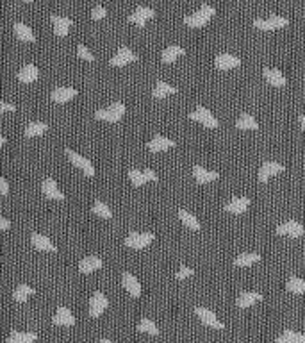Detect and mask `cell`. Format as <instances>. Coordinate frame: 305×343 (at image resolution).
Instances as JSON below:
<instances>
[{
	"mask_svg": "<svg viewBox=\"0 0 305 343\" xmlns=\"http://www.w3.org/2000/svg\"><path fill=\"white\" fill-rule=\"evenodd\" d=\"M31 241H32V245L37 248V250H43V252H55V250H58V248H55V245L52 243V241L48 240L47 236L37 234V232H34Z\"/></svg>",
	"mask_w": 305,
	"mask_h": 343,
	"instance_id": "cb8c5ba5",
	"label": "cell"
},
{
	"mask_svg": "<svg viewBox=\"0 0 305 343\" xmlns=\"http://www.w3.org/2000/svg\"><path fill=\"white\" fill-rule=\"evenodd\" d=\"M66 156H68V159L71 161V165H73L75 168H79V170L84 172V175H88V177L95 175V167H93L91 161H89L88 157H84V156H81V154L73 152L71 149H66Z\"/></svg>",
	"mask_w": 305,
	"mask_h": 343,
	"instance_id": "277c9868",
	"label": "cell"
},
{
	"mask_svg": "<svg viewBox=\"0 0 305 343\" xmlns=\"http://www.w3.org/2000/svg\"><path fill=\"white\" fill-rule=\"evenodd\" d=\"M107 306H109L107 297H105L102 292H95V295H93L91 300H89V315H91L93 318H99L102 313L107 309Z\"/></svg>",
	"mask_w": 305,
	"mask_h": 343,
	"instance_id": "52a82bcc",
	"label": "cell"
},
{
	"mask_svg": "<svg viewBox=\"0 0 305 343\" xmlns=\"http://www.w3.org/2000/svg\"><path fill=\"white\" fill-rule=\"evenodd\" d=\"M259 259H261V256L259 254H254V252H248V254H241L237 256V258L234 259V265L236 266H252L255 265V263H259Z\"/></svg>",
	"mask_w": 305,
	"mask_h": 343,
	"instance_id": "836d02e7",
	"label": "cell"
},
{
	"mask_svg": "<svg viewBox=\"0 0 305 343\" xmlns=\"http://www.w3.org/2000/svg\"><path fill=\"white\" fill-rule=\"evenodd\" d=\"M122 282H123V288L129 292L130 297H134V299H138V297H141V284H139V281L134 277L132 274L125 272L122 277Z\"/></svg>",
	"mask_w": 305,
	"mask_h": 343,
	"instance_id": "9a60e30c",
	"label": "cell"
},
{
	"mask_svg": "<svg viewBox=\"0 0 305 343\" xmlns=\"http://www.w3.org/2000/svg\"><path fill=\"white\" fill-rule=\"evenodd\" d=\"M284 170H285V168L282 167V165L275 163V161H266V163L261 167V170H259L257 179H259V183H266L270 177L277 175V173H282Z\"/></svg>",
	"mask_w": 305,
	"mask_h": 343,
	"instance_id": "7c38bea8",
	"label": "cell"
},
{
	"mask_svg": "<svg viewBox=\"0 0 305 343\" xmlns=\"http://www.w3.org/2000/svg\"><path fill=\"white\" fill-rule=\"evenodd\" d=\"M300 125H302V129H305V115H300Z\"/></svg>",
	"mask_w": 305,
	"mask_h": 343,
	"instance_id": "681fc988",
	"label": "cell"
},
{
	"mask_svg": "<svg viewBox=\"0 0 305 343\" xmlns=\"http://www.w3.org/2000/svg\"><path fill=\"white\" fill-rule=\"evenodd\" d=\"M195 313H197V316L200 318V322L203 323V326H207V327H213V329H225V326L223 323L218 320V316L214 315L211 309H207V308H197L195 309Z\"/></svg>",
	"mask_w": 305,
	"mask_h": 343,
	"instance_id": "ba28073f",
	"label": "cell"
},
{
	"mask_svg": "<svg viewBox=\"0 0 305 343\" xmlns=\"http://www.w3.org/2000/svg\"><path fill=\"white\" fill-rule=\"evenodd\" d=\"M189 118L195 120V122H198V123H202V125L207 127V129H218V127H220V122H218V120L214 118L213 113H211L209 109L202 107V105H200V107H197L193 113H191Z\"/></svg>",
	"mask_w": 305,
	"mask_h": 343,
	"instance_id": "3957f363",
	"label": "cell"
},
{
	"mask_svg": "<svg viewBox=\"0 0 305 343\" xmlns=\"http://www.w3.org/2000/svg\"><path fill=\"white\" fill-rule=\"evenodd\" d=\"M173 147H175V141H171V139H168L164 136H156L148 141V150L154 154L164 152V150H169V149H173Z\"/></svg>",
	"mask_w": 305,
	"mask_h": 343,
	"instance_id": "2e32d148",
	"label": "cell"
},
{
	"mask_svg": "<svg viewBox=\"0 0 305 343\" xmlns=\"http://www.w3.org/2000/svg\"><path fill=\"white\" fill-rule=\"evenodd\" d=\"M236 127L237 129H241V131H255V129H259V123L254 116L244 113V115H241L239 118H237Z\"/></svg>",
	"mask_w": 305,
	"mask_h": 343,
	"instance_id": "f546056e",
	"label": "cell"
},
{
	"mask_svg": "<svg viewBox=\"0 0 305 343\" xmlns=\"http://www.w3.org/2000/svg\"><path fill=\"white\" fill-rule=\"evenodd\" d=\"M0 195H2V197L9 195V186H7V180L4 179V177H0Z\"/></svg>",
	"mask_w": 305,
	"mask_h": 343,
	"instance_id": "f6af8a7d",
	"label": "cell"
},
{
	"mask_svg": "<svg viewBox=\"0 0 305 343\" xmlns=\"http://www.w3.org/2000/svg\"><path fill=\"white\" fill-rule=\"evenodd\" d=\"M195 272L191 268H187V266H182V268L179 270V272L175 274V277L177 279H186V277H191V275H193Z\"/></svg>",
	"mask_w": 305,
	"mask_h": 343,
	"instance_id": "ee69618b",
	"label": "cell"
},
{
	"mask_svg": "<svg viewBox=\"0 0 305 343\" xmlns=\"http://www.w3.org/2000/svg\"><path fill=\"white\" fill-rule=\"evenodd\" d=\"M13 29H14V34H16L18 40L25 41V43H34V41H36V36H34L32 29H29L27 25L22 24V22H16Z\"/></svg>",
	"mask_w": 305,
	"mask_h": 343,
	"instance_id": "484cf974",
	"label": "cell"
},
{
	"mask_svg": "<svg viewBox=\"0 0 305 343\" xmlns=\"http://www.w3.org/2000/svg\"><path fill=\"white\" fill-rule=\"evenodd\" d=\"M99 343H115V341H111V340H105V338H104V340H100Z\"/></svg>",
	"mask_w": 305,
	"mask_h": 343,
	"instance_id": "f907efd6",
	"label": "cell"
},
{
	"mask_svg": "<svg viewBox=\"0 0 305 343\" xmlns=\"http://www.w3.org/2000/svg\"><path fill=\"white\" fill-rule=\"evenodd\" d=\"M248 206H250V201H248L246 197H237V198H232V201L225 206V211L232 214H243L244 211L248 209Z\"/></svg>",
	"mask_w": 305,
	"mask_h": 343,
	"instance_id": "ffe728a7",
	"label": "cell"
},
{
	"mask_svg": "<svg viewBox=\"0 0 305 343\" xmlns=\"http://www.w3.org/2000/svg\"><path fill=\"white\" fill-rule=\"evenodd\" d=\"M134 61H138V56H136L129 47H122L118 50V54H116L115 58H111V61L109 63H111L112 66H125V65H129V63H134Z\"/></svg>",
	"mask_w": 305,
	"mask_h": 343,
	"instance_id": "8fae6325",
	"label": "cell"
},
{
	"mask_svg": "<svg viewBox=\"0 0 305 343\" xmlns=\"http://www.w3.org/2000/svg\"><path fill=\"white\" fill-rule=\"evenodd\" d=\"M16 77H18V81L20 82L31 84V82H34L37 77H40V70H37V66H34V65H25L24 68L18 71Z\"/></svg>",
	"mask_w": 305,
	"mask_h": 343,
	"instance_id": "603a6c76",
	"label": "cell"
},
{
	"mask_svg": "<svg viewBox=\"0 0 305 343\" xmlns=\"http://www.w3.org/2000/svg\"><path fill=\"white\" fill-rule=\"evenodd\" d=\"M52 24H54V32L59 38H65L68 32H70L71 27V20L66 16H59V14H52Z\"/></svg>",
	"mask_w": 305,
	"mask_h": 343,
	"instance_id": "e0dca14e",
	"label": "cell"
},
{
	"mask_svg": "<svg viewBox=\"0 0 305 343\" xmlns=\"http://www.w3.org/2000/svg\"><path fill=\"white\" fill-rule=\"evenodd\" d=\"M22 2H32V0H22Z\"/></svg>",
	"mask_w": 305,
	"mask_h": 343,
	"instance_id": "816d5d0a",
	"label": "cell"
},
{
	"mask_svg": "<svg viewBox=\"0 0 305 343\" xmlns=\"http://www.w3.org/2000/svg\"><path fill=\"white\" fill-rule=\"evenodd\" d=\"M41 190H43V195L50 201H65V193L58 188V183L54 179H45L43 184H41Z\"/></svg>",
	"mask_w": 305,
	"mask_h": 343,
	"instance_id": "30bf717a",
	"label": "cell"
},
{
	"mask_svg": "<svg viewBox=\"0 0 305 343\" xmlns=\"http://www.w3.org/2000/svg\"><path fill=\"white\" fill-rule=\"evenodd\" d=\"M241 65V59L236 58L232 54H220L214 58V66L218 70H231V68H237Z\"/></svg>",
	"mask_w": 305,
	"mask_h": 343,
	"instance_id": "5bb4252c",
	"label": "cell"
},
{
	"mask_svg": "<svg viewBox=\"0 0 305 343\" xmlns=\"http://www.w3.org/2000/svg\"><path fill=\"white\" fill-rule=\"evenodd\" d=\"M154 16H156V11L150 9V7L139 6L138 9H136L134 13L129 16V22H132V24L139 25V27H145L146 22H148L150 18H154Z\"/></svg>",
	"mask_w": 305,
	"mask_h": 343,
	"instance_id": "9c48e42d",
	"label": "cell"
},
{
	"mask_svg": "<svg viewBox=\"0 0 305 343\" xmlns=\"http://www.w3.org/2000/svg\"><path fill=\"white\" fill-rule=\"evenodd\" d=\"M52 322L55 323V326H61V327H71L75 326V316L71 315V311L65 306L58 308V311H55V315L52 316Z\"/></svg>",
	"mask_w": 305,
	"mask_h": 343,
	"instance_id": "4fadbf2b",
	"label": "cell"
},
{
	"mask_svg": "<svg viewBox=\"0 0 305 343\" xmlns=\"http://www.w3.org/2000/svg\"><path fill=\"white\" fill-rule=\"evenodd\" d=\"M173 93H177L175 86L168 84V82H164V81H157L156 88H154V92H152V97L157 100H163V99H166L168 95H173Z\"/></svg>",
	"mask_w": 305,
	"mask_h": 343,
	"instance_id": "7402d4cb",
	"label": "cell"
},
{
	"mask_svg": "<svg viewBox=\"0 0 305 343\" xmlns=\"http://www.w3.org/2000/svg\"><path fill=\"white\" fill-rule=\"evenodd\" d=\"M125 115V104L123 102H112L111 105L104 109H99L95 113V116L99 120H104V122H120Z\"/></svg>",
	"mask_w": 305,
	"mask_h": 343,
	"instance_id": "7a4b0ae2",
	"label": "cell"
},
{
	"mask_svg": "<svg viewBox=\"0 0 305 343\" xmlns=\"http://www.w3.org/2000/svg\"><path fill=\"white\" fill-rule=\"evenodd\" d=\"M239 343H243V341H239Z\"/></svg>",
	"mask_w": 305,
	"mask_h": 343,
	"instance_id": "f5cc1de1",
	"label": "cell"
},
{
	"mask_svg": "<svg viewBox=\"0 0 305 343\" xmlns=\"http://www.w3.org/2000/svg\"><path fill=\"white\" fill-rule=\"evenodd\" d=\"M186 54V50H184L180 45H169V47H166L163 50V63H173L175 59H179L180 56H184Z\"/></svg>",
	"mask_w": 305,
	"mask_h": 343,
	"instance_id": "83f0119b",
	"label": "cell"
},
{
	"mask_svg": "<svg viewBox=\"0 0 305 343\" xmlns=\"http://www.w3.org/2000/svg\"><path fill=\"white\" fill-rule=\"evenodd\" d=\"M102 266V259L97 258V256H89V258H84L81 263H79V272L82 274H91L95 270H99Z\"/></svg>",
	"mask_w": 305,
	"mask_h": 343,
	"instance_id": "d4e9b609",
	"label": "cell"
},
{
	"mask_svg": "<svg viewBox=\"0 0 305 343\" xmlns=\"http://www.w3.org/2000/svg\"><path fill=\"white\" fill-rule=\"evenodd\" d=\"M48 129L47 123L43 122H31L27 127H25V136L27 138H34V136H41V134H45Z\"/></svg>",
	"mask_w": 305,
	"mask_h": 343,
	"instance_id": "d6a6232c",
	"label": "cell"
},
{
	"mask_svg": "<svg viewBox=\"0 0 305 343\" xmlns=\"http://www.w3.org/2000/svg\"><path fill=\"white\" fill-rule=\"evenodd\" d=\"M259 300H262V295L257 292H243L239 297H237V306L241 309H246L254 304H257Z\"/></svg>",
	"mask_w": 305,
	"mask_h": 343,
	"instance_id": "44dd1931",
	"label": "cell"
},
{
	"mask_svg": "<svg viewBox=\"0 0 305 343\" xmlns=\"http://www.w3.org/2000/svg\"><path fill=\"white\" fill-rule=\"evenodd\" d=\"M277 232L280 236H289V238H300V236H303L305 229L303 225L300 224V222L296 220H288L285 224H280L277 227Z\"/></svg>",
	"mask_w": 305,
	"mask_h": 343,
	"instance_id": "8992f818",
	"label": "cell"
},
{
	"mask_svg": "<svg viewBox=\"0 0 305 343\" xmlns=\"http://www.w3.org/2000/svg\"><path fill=\"white\" fill-rule=\"evenodd\" d=\"M270 20H271V24H273V27H275V29L288 27V24H289V20H288V18L280 16V14H271V16H270Z\"/></svg>",
	"mask_w": 305,
	"mask_h": 343,
	"instance_id": "60d3db41",
	"label": "cell"
},
{
	"mask_svg": "<svg viewBox=\"0 0 305 343\" xmlns=\"http://www.w3.org/2000/svg\"><path fill=\"white\" fill-rule=\"evenodd\" d=\"M138 331H141V333H146V334H152V336H157V334H159V329H157V326L150 318H143L141 322H139V326H138Z\"/></svg>",
	"mask_w": 305,
	"mask_h": 343,
	"instance_id": "8d00e7d4",
	"label": "cell"
},
{
	"mask_svg": "<svg viewBox=\"0 0 305 343\" xmlns=\"http://www.w3.org/2000/svg\"><path fill=\"white\" fill-rule=\"evenodd\" d=\"M143 175H145L146 183H148V180H157V173L154 172V170H150V168H146V170H143Z\"/></svg>",
	"mask_w": 305,
	"mask_h": 343,
	"instance_id": "7dc6e473",
	"label": "cell"
},
{
	"mask_svg": "<svg viewBox=\"0 0 305 343\" xmlns=\"http://www.w3.org/2000/svg\"><path fill=\"white\" fill-rule=\"evenodd\" d=\"M193 175L198 184H209V183H213V180H216L218 177H220V173L205 170V168L200 167V165H197V167L193 168Z\"/></svg>",
	"mask_w": 305,
	"mask_h": 343,
	"instance_id": "d6986e66",
	"label": "cell"
},
{
	"mask_svg": "<svg viewBox=\"0 0 305 343\" xmlns=\"http://www.w3.org/2000/svg\"><path fill=\"white\" fill-rule=\"evenodd\" d=\"M37 340L36 333H22V331H13L7 338V343H34Z\"/></svg>",
	"mask_w": 305,
	"mask_h": 343,
	"instance_id": "f1b7e54d",
	"label": "cell"
},
{
	"mask_svg": "<svg viewBox=\"0 0 305 343\" xmlns=\"http://www.w3.org/2000/svg\"><path fill=\"white\" fill-rule=\"evenodd\" d=\"M214 14H216V11H214L213 6H209V4H202L200 9H198L197 13L184 18V24L189 25V27H193V29H200L203 25L209 24V20L214 16Z\"/></svg>",
	"mask_w": 305,
	"mask_h": 343,
	"instance_id": "6da1fadb",
	"label": "cell"
},
{
	"mask_svg": "<svg viewBox=\"0 0 305 343\" xmlns=\"http://www.w3.org/2000/svg\"><path fill=\"white\" fill-rule=\"evenodd\" d=\"M179 218L182 220V224L186 225L187 229H191V231H200V222H198L191 213H187L186 209L179 211Z\"/></svg>",
	"mask_w": 305,
	"mask_h": 343,
	"instance_id": "1f68e13d",
	"label": "cell"
},
{
	"mask_svg": "<svg viewBox=\"0 0 305 343\" xmlns=\"http://www.w3.org/2000/svg\"><path fill=\"white\" fill-rule=\"evenodd\" d=\"M105 14H107V11H105V7H102V6L93 7V11H91L93 20H102V18H105Z\"/></svg>",
	"mask_w": 305,
	"mask_h": 343,
	"instance_id": "7bdbcfd3",
	"label": "cell"
},
{
	"mask_svg": "<svg viewBox=\"0 0 305 343\" xmlns=\"http://www.w3.org/2000/svg\"><path fill=\"white\" fill-rule=\"evenodd\" d=\"M77 52H79V58H82V59H86V61H95V58H93V54L91 52L86 48V45H79V48H77Z\"/></svg>",
	"mask_w": 305,
	"mask_h": 343,
	"instance_id": "b9f144b4",
	"label": "cell"
},
{
	"mask_svg": "<svg viewBox=\"0 0 305 343\" xmlns=\"http://www.w3.org/2000/svg\"><path fill=\"white\" fill-rule=\"evenodd\" d=\"M154 238H156V236H154L152 232H130V234L125 238V245L129 248L141 250V248L148 247V245L154 241Z\"/></svg>",
	"mask_w": 305,
	"mask_h": 343,
	"instance_id": "5b68a950",
	"label": "cell"
},
{
	"mask_svg": "<svg viewBox=\"0 0 305 343\" xmlns=\"http://www.w3.org/2000/svg\"><path fill=\"white\" fill-rule=\"evenodd\" d=\"M129 179H130V183L134 184V186H143V184H146V179H145V175H143V172H139V170H136V168H132V170H129Z\"/></svg>",
	"mask_w": 305,
	"mask_h": 343,
	"instance_id": "f35d334b",
	"label": "cell"
},
{
	"mask_svg": "<svg viewBox=\"0 0 305 343\" xmlns=\"http://www.w3.org/2000/svg\"><path fill=\"white\" fill-rule=\"evenodd\" d=\"M264 77H266V81H268L271 86H277V88H282V86H285L284 74H282L280 70H277V68H264Z\"/></svg>",
	"mask_w": 305,
	"mask_h": 343,
	"instance_id": "4316f807",
	"label": "cell"
},
{
	"mask_svg": "<svg viewBox=\"0 0 305 343\" xmlns=\"http://www.w3.org/2000/svg\"><path fill=\"white\" fill-rule=\"evenodd\" d=\"M254 27L259 29V31H275L270 18H257V20H254Z\"/></svg>",
	"mask_w": 305,
	"mask_h": 343,
	"instance_id": "ab89813d",
	"label": "cell"
},
{
	"mask_svg": "<svg viewBox=\"0 0 305 343\" xmlns=\"http://www.w3.org/2000/svg\"><path fill=\"white\" fill-rule=\"evenodd\" d=\"M93 213H95L97 216H100V218H105V220H109V218L112 216L109 206L105 204V202H102V201H97L95 204H93Z\"/></svg>",
	"mask_w": 305,
	"mask_h": 343,
	"instance_id": "74e56055",
	"label": "cell"
},
{
	"mask_svg": "<svg viewBox=\"0 0 305 343\" xmlns=\"http://www.w3.org/2000/svg\"><path fill=\"white\" fill-rule=\"evenodd\" d=\"M9 225H11V222L7 220L6 216L0 218V229H2V231H7V229H9Z\"/></svg>",
	"mask_w": 305,
	"mask_h": 343,
	"instance_id": "c3c4849f",
	"label": "cell"
},
{
	"mask_svg": "<svg viewBox=\"0 0 305 343\" xmlns=\"http://www.w3.org/2000/svg\"><path fill=\"white\" fill-rule=\"evenodd\" d=\"M77 97V89L75 88H68V86H63V88H55L52 92V100L58 104H65L68 100L75 99Z\"/></svg>",
	"mask_w": 305,
	"mask_h": 343,
	"instance_id": "ac0fdd59",
	"label": "cell"
},
{
	"mask_svg": "<svg viewBox=\"0 0 305 343\" xmlns=\"http://www.w3.org/2000/svg\"><path fill=\"white\" fill-rule=\"evenodd\" d=\"M277 343H305V334L296 331H284L277 338Z\"/></svg>",
	"mask_w": 305,
	"mask_h": 343,
	"instance_id": "4dcf8cb0",
	"label": "cell"
},
{
	"mask_svg": "<svg viewBox=\"0 0 305 343\" xmlns=\"http://www.w3.org/2000/svg\"><path fill=\"white\" fill-rule=\"evenodd\" d=\"M34 293H36V292H34L32 286H29V284H20L16 290H14L13 299L16 300V302H25V300H27L31 295H34Z\"/></svg>",
	"mask_w": 305,
	"mask_h": 343,
	"instance_id": "e575fe53",
	"label": "cell"
},
{
	"mask_svg": "<svg viewBox=\"0 0 305 343\" xmlns=\"http://www.w3.org/2000/svg\"><path fill=\"white\" fill-rule=\"evenodd\" d=\"M14 105L13 104H9V102H6V100H2V102H0V113H9V111H14Z\"/></svg>",
	"mask_w": 305,
	"mask_h": 343,
	"instance_id": "bcb514c9",
	"label": "cell"
},
{
	"mask_svg": "<svg viewBox=\"0 0 305 343\" xmlns=\"http://www.w3.org/2000/svg\"><path fill=\"white\" fill-rule=\"evenodd\" d=\"M285 290L291 293H298V295H302V293H305V281L300 277H291L288 281V284H285Z\"/></svg>",
	"mask_w": 305,
	"mask_h": 343,
	"instance_id": "d590c367",
	"label": "cell"
}]
</instances>
